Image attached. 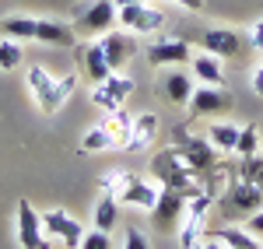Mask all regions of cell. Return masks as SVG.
Listing matches in <instances>:
<instances>
[{
  "label": "cell",
  "mask_w": 263,
  "mask_h": 249,
  "mask_svg": "<svg viewBox=\"0 0 263 249\" xmlns=\"http://www.w3.org/2000/svg\"><path fill=\"white\" fill-rule=\"evenodd\" d=\"M99 189L112 193L123 207H137V210H147V214H151L155 204H158L162 183H158V179H141V176H134V172H123V168H109V172L102 176Z\"/></svg>",
  "instance_id": "1"
},
{
  "label": "cell",
  "mask_w": 263,
  "mask_h": 249,
  "mask_svg": "<svg viewBox=\"0 0 263 249\" xmlns=\"http://www.w3.org/2000/svg\"><path fill=\"white\" fill-rule=\"evenodd\" d=\"M25 81H28V91H32L35 105H39L46 116H57L63 105L70 102L78 78H74V74H67V78H53L46 67H28Z\"/></svg>",
  "instance_id": "2"
},
{
  "label": "cell",
  "mask_w": 263,
  "mask_h": 249,
  "mask_svg": "<svg viewBox=\"0 0 263 249\" xmlns=\"http://www.w3.org/2000/svg\"><path fill=\"white\" fill-rule=\"evenodd\" d=\"M218 204H221V214L228 221H246L253 210L263 207V189L249 179H232V186L218 197Z\"/></svg>",
  "instance_id": "3"
},
{
  "label": "cell",
  "mask_w": 263,
  "mask_h": 249,
  "mask_svg": "<svg viewBox=\"0 0 263 249\" xmlns=\"http://www.w3.org/2000/svg\"><path fill=\"white\" fill-rule=\"evenodd\" d=\"M211 204H214V197L203 189V193H193L190 200H186V214H182L179 221V246L182 249H197L203 246V225H207V214H211Z\"/></svg>",
  "instance_id": "4"
},
{
  "label": "cell",
  "mask_w": 263,
  "mask_h": 249,
  "mask_svg": "<svg viewBox=\"0 0 263 249\" xmlns=\"http://www.w3.org/2000/svg\"><path fill=\"white\" fill-rule=\"evenodd\" d=\"M190 116L193 120H214V116H228L232 109H235V95L232 91H224V84H200V88H193V95H190Z\"/></svg>",
  "instance_id": "5"
},
{
  "label": "cell",
  "mask_w": 263,
  "mask_h": 249,
  "mask_svg": "<svg viewBox=\"0 0 263 249\" xmlns=\"http://www.w3.org/2000/svg\"><path fill=\"white\" fill-rule=\"evenodd\" d=\"M116 14H120L116 0H91L81 14H78L74 32H78V35H84V39L105 35V32H112V28H116Z\"/></svg>",
  "instance_id": "6"
},
{
  "label": "cell",
  "mask_w": 263,
  "mask_h": 249,
  "mask_svg": "<svg viewBox=\"0 0 263 249\" xmlns=\"http://www.w3.org/2000/svg\"><path fill=\"white\" fill-rule=\"evenodd\" d=\"M186 193L176 186H162V193H158V204H155V210H151V221H155V228L158 232H179V221L182 214H186Z\"/></svg>",
  "instance_id": "7"
},
{
  "label": "cell",
  "mask_w": 263,
  "mask_h": 249,
  "mask_svg": "<svg viewBox=\"0 0 263 249\" xmlns=\"http://www.w3.org/2000/svg\"><path fill=\"white\" fill-rule=\"evenodd\" d=\"M42 228L46 235L53 239V242H60L67 249H78L81 246V235H84V225L81 221H74L67 210L53 207V210H42Z\"/></svg>",
  "instance_id": "8"
},
{
  "label": "cell",
  "mask_w": 263,
  "mask_h": 249,
  "mask_svg": "<svg viewBox=\"0 0 263 249\" xmlns=\"http://www.w3.org/2000/svg\"><path fill=\"white\" fill-rule=\"evenodd\" d=\"M130 91H134V78L123 74V70H112L105 81L91 84V105H99V109H105V112H112L116 105L126 102Z\"/></svg>",
  "instance_id": "9"
},
{
  "label": "cell",
  "mask_w": 263,
  "mask_h": 249,
  "mask_svg": "<svg viewBox=\"0 0 263 249\" xmlns=\"http://www.w3.org/2000/svg\"><path fill=\"white\" fill-rule=\"evenodd\" d=\"M116 25L126 28V32H158L165 25V14L158 7H147V4H123L120 14H116Z\"/></svg>",
  "instance_id": "10"
},
{
  "label": "cell",
  "mask_w": 263,
  "mask_h": 249,
  "mask_svg": "<svg viewBox=\"0 0 263 249\" xmlns=\"http://www.w3.org/2000/svg\"><path fill=\"white\" fill-rule=\"evenodd\" d=\"M18 242L25 249H46V228H42V210H35L28 200H18Z\"/></svg>",
  "instance_id": "11"
},
{
  "label": "cell",
  "mask_w": 263,
  "mask_h": 249,
  "mask_svg": "<svg viewBox=\"0 0 263 249\" xmlns=\"http://www.w3.org/2000/svg\"><path fill=\"white\" fill-rule=\"evenodd\" d=\"M176 151L186 158V165L197 168V172H211L214 162H218V147L207 141H197V137H186V133H176Z\"/></svg>",
  "instance_id": "12"
},
{
  "label": "cell",
  "mask_w": 263,
  "mask_h": 249,
  "mask_svg": "<svg viewBox=\"0 0 263 249\" xmlns=\"http://www.w3.org/2000/svg\"><path fill=\"white\" fill-rule=\"evenodd\" d=\"M197 42H200V49L214 53V56H221V60L239 56V53H242V46H246L242 35H239V32H232V28H207V32L197 35Z\"/></svg>",
  "instance_id": "13"
},
{
  "label": "cell",
  "mask_w": 263,
  "mask_h": 249,
  "mask_svg": "<svg viewBox=\"0 0 263 249\" xmlns=\"http://www.w3.org/2000/svg\"><path fill=\"white\" fill-rule=\"evenodd\" d=\"M147 63L151 67H176V63H190V42L186 39H155L147 46Z\"/></svg>",
  "instance_id": "14"
},
{
  "label": "cell",
  "mask_w": 263,
  "mask_h": 249,
  "mask_svg": "<svg viewBox=\"0 0 263 249\" xmlns=\"http://www.w3.org/2000/svg\"><path fill=\"white\" fill-rule=\"evenodd\" d=\"M102 49H105L109 67H112V70H123V63L134 60L137 42H134V35H130L126 28H120V32H105V35H102Z\"/></svg>",
  "instance_id": "15"
},
{
  "label": "cell",
  "mask_w": 263,
  "mask_h": 249,
  "mask_svg": "<svg viewBox=\"0 0 263 249\" xmlns=\"http://www.w3.org/2000/svg\"><path fill=\"white\" fill-rule=\"evenodd\" d=\"M35 42L57 46V49H70V46L78 42V32H74V25H67V21L35 18Z\"/></svg>",
  "instance_id": "16"
},
{
  "label": "cell",
  "mask_w": 263,
  "mask_h": 249,
  "mask_svg": "<svg viewBox=\"0 0 263 249\" xmlns=\"http://www.w3.org/2000/svg\"><path fill=\"white\" fill-rule=\"evenodd\" d=\"M203 246H218V249H260L263 242L253 235V232H246V225L239 228V225H224V228H218L214 235H207L203 239Z\"/></svg>",
  "instance_id": "17"
},
{
  "label": "cell",
  "mask_w": 263,
  "mask_h": 249,
  "mask_svg": "<svg viewBox=\"0 0 263 249\" xmlns=\"http://www.w3.org/2000/svg\"><path fill=\"white\" fill-rule=\"evenodd\" d=\"M81 74L91 84L105 81V78L112 74V67L105 60V49H102V39H88V46L81 49Z\"/></svg>",
  "instance_id": "18"
},
{
  "label": "cell",
  "mask_w": 263,
  "mask_h": 249,
  "mask_svg": "<svg viewBox=\"0 0 263 249\" xmlns=\"http://www.w3.org/2000/svg\"><path fill=\"white\" fill-rule=\"evenodd\" d=\"M190 95H193V78L182 74L179 67L176 70H165V78H162V99L165 102L182 109V105H190Z\"/></svg>",
  "instance_id": "19"
},
{
  "label": "cell",
  "mask_w": 263,
  "mask_h": 249,
  "mask_svg": "<svg viewBox=\"0 0 263 249\" xmlns=\"http://www.w3.org/2000/svg\"><path fill=\"white\" fill-rule=\"evenodd\" d=\"M155 137H158V116L155 112H137L134 116V126H130V141L123 151H147V147L155 144Z\"/></svg>",
  "instance_id": "20"
},
{
  "label": "cell",
  "mask_w": 263,
  "mask_h": 249,
  "mask_svg": "<svg viewBox=\"0 0 263 249\" xmlns=\"http://www.w3.org/2000/svg\"><path fill=\"white\" fill-rule=\"evenodd\" d=\"M193 63V78L200 84H224V67H221V56H214V53H207L200 49L197 56H190Z\"/></svg>",
  "instance_id": "21"
},
{
  "label": "cell",
  "mask_w": 263,
  "mask_h": 249,
  "mask_svg": "<svg viewBox=\"0 0 263 249\" xmlns=\"http://www.w3.org/2000/svg\"><path fill=\"white\" fill-rule=\"evenodd\" d=\"M116 221H120V200H116L112 193L102 189L99 200H95V228L112 232V228H116Z\"/></svg>",
  "instance_id": "22"
},
{
  "label": "cell",
  "mask_w": 263,
  "mask_h": 249,
  "mask_svg": "<svg viewBox=\"0 0 263 249\" xmlns=\"http://www.w3.org/2000/svg\"><path fill=\"white\" fill-rule=\"evenodd\" d=\"M239 130H242V126H235V123H211V126H207V141L218 147L221 155H235Z\"/></svg>",
  "instance_id": "23"
},
{
  "label": "cell",
  "mask_w": 263,
  "mask_h": 249,
  "mask_svg": "<svg viewBox=\"0 0 263 249\" xmlns=\"http://www.w3.org/2000/svg\"><path fill=\"white\" fill-rule=\"evenodd\" d=\"M130 126H134V116H130L123 105H116V109L109 112V120H105V130H109V137H112L116 147H126V141H130Z\"/></svg>",
  "instance_id": "24"
},
{
  "label": "cell",
  "mask_w": 263,
  "mask_h": 249,
  "mask_svg": "<svg viewBox=\"0 0 263 249\" xmlns=\"http://www.w3.org/2000/svg\"><path fill=\"white\" fill-rule=\"evenodd\" d=\"M0 35H11V39H35V18L28 14H14V18H4L0 21Z\"/></svg>",
  "instance_id": "25"
},
{
  "label": "cell",
  "mask_w": 263,
  "mask_h": 249,
  "mask_svg": "<svg viewBox=\"0 0 263 249\" xmlns=\"http://www.w3.org/2000/svg\"><path fill=\"white\" fill-rule=\"evenodd\" d=\"M21 63H25L21 42L11 39V35H4V39H0V70H18Z\"/></svg>",
  "instance_id": "26"
},
{
  "label": "cell",
  "mask_w": 263,
  "mask_h": 249,
  "mask_svg": "<svg viewBox=\"0 0 263 249\" xmlns=\"http://www.w3.org/2000/svg\"><path fill=\"white\" fill-rule=\"evenodd\" d=\"M112 144V137H109V130H105V123L95 126V130H88L81 137V155H99V151H109Z\"/></svg>",
  "instance_id": "27"
},
{
  "label": "cell",
  "mask_w": 263,
  "mask_h": 249,
  "mask_svg": "<svg viewBox=\"0 0 263 249\" xmlns=\"http://www.w3.org/2000/svg\"><path fill=\"white\" fill-rule=\"evenodd\" d=\"M260 126L256 123H246L242 130H239V144H235V155L239 158H246V155H256L260 151Z\"/></svg>",
  "instance_id": "28"
},
{
  "label": "cell",
  "mask_w": 263,
  "mask_h": 249,
  "mask_svg": "<svg viewBox=\"0 0 263 249\" xmlns=\"http://www.w3.org/2000/svg\"><path fill=\"white\" fill-rule=\"evenodd\" d=\"M239 179H249V183H256L263 189V155H246L242 165H239Z\"/></svg>",
  "instance_id": "29"
},
{
  "label": "cell",
  "mask_w": 263,
  "mask_h": 249,
  "mask_svg": "<svg viewBox=\"0 0 263 249\" xmlns=\"http://www.w3.org/2000/svg\"><path fill=\"white\" fill-rule=\"evenodd\" d=\"M81 249H112V239H109V232H84L81 235Z\"/></svg>",
  "instance_id": "30"
},
{
  "label": "cell",
  "mask_w": 263,
  "mask_h": 249,
  "mask_svg": "<svg viewBox=\"0 0 263 249\" xmlns=\"http://www.w3.org/2000/svg\"><path fill=\"white\" fill-rule=\"evenodd\" d=\"M242 225H246V232H253V235H256V239L263 242V207H260V210H253V214L246 218Z\"/></svg>",
  "instance_id": "31"
},
{
  "label": "cell",
  "mask_w": 263,
  "mask_h": 249,
  "mask_svg": "<svg viewBox=\"0 0 263 249\" xmlns=\"http://www.w3.org/2000/svg\"><path fill=\"white\" fill-rule=\"evenodd\" d=\"M123 246L126 249H147L151 242L141 235V228H126V239H123Z\"/></svg>",
  "instance_id": "32"
},
{
  "label": "cell",
  "mask_w": 263,
  "mask_h": 249,
  "mask_svg": "<svg viewBox=\"0 0 263 249\" xmlns=\"http://www.w3.org/2000/svg\"><path fill=\"white\" fill-rule=\"evenodd\" d=\"M249 46H253L256 53H263V18L253 21V28H249Z\"/></svg>",
  "instance_id": "33"
},
{
  "label": "cell",
  "mask_w": 263,
  "mask_h": 249,
  "mask_svg": "<svg viewBox=\"0 0 263 249\" xmlns=\"http://www.w3.org/2000/svg\"><path fill=\"white\" fill-rule=\"evenodd\" d=\"M253 91H256V95L263 99V63L256 67V70H253Z\"/></svg>",
  "instance_id": "34"
},
{
  "label": "cell",
  "mask_w": 263,
  "mask_h": 249,
  "mask_svg": "<svg viewBox=\"0 0 263 249\" xmlns=\"http://www.w3.org/2000/svg\"><path fill=\"white\" fill-rule=\"evenodd\" d=\"M172 4H179V7H186V11H203V0H172Z\"/></svg>",
  "instance_id": "35"
},
{
  "label": "cell",
  "mask_w": 263,
  "mask_h": 249,
  "mask_svg": "<svg viewBox=\"0 0 263 249\" xmlns=\"http://www.w3.org/2000/svg\"><path fill=\"white\" fill-rule=\"evenodd\" d=\"M123 4H137V0H116V7H123Z\"/></svg>",
  "instance_id": "36"
}]
</instances>
